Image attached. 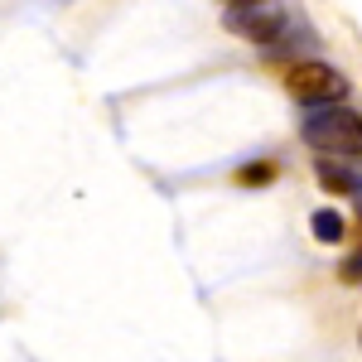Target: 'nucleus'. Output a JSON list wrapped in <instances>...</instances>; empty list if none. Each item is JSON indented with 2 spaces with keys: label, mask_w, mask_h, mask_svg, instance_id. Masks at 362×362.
I'll use <instances>...</instances> for the list:
<instances>
[{
  "label": "nucleus",
  "mask_w": 362,
  "mask_h": 362,
  "mask_svg": "<svg viewBox=\"0 0 362 362\" xmlns=\"http://www.w3.org/2000/svg\"><path fill=\"white\" fill-rule=\"evenodd\" d=\"M309 150L329 155V160H362V116L348 107H309L305 126H300Z\"/></svg>",
  "instance_id": "f257e3e1"
},
{
  "label": "nucleus",
  "mask_w": 362,
  "mask_h": 362,
  "mask_svg": "<svg viewBox=\"0 0 362 362\" xmlns=\"http://www.w3.org/2000/svg\"><path fill=\"white\" fill-rule=\"evenodd\" d=\"M285 92L305 107H334L348 97V78L329 63H290L285 68Z\"/></svg>",
  "instance_id": "f03ea898"
},
{
  "label": "nucleus",
  "mask_w": 362,
  "mask_h": 362,
  "mask_svg": "<svg viewBox=\"0 0 362 362\" xmlns=\"http://www.w3.org/2000/svg\"><path fill=\"white\" fill-rule=\"evenodd\" d=\"M223 25L232 29V34L251 39V44H280L290 20H285V10H276V5H261V0H237V5L223 15Z\"/></svg>",
  "instance_id": "7ed1b4c3"
},
{
  "label": "nucleus",
  "mask_w": 362,
  "mask_h": 362,
  "mask_svg": "<svg viewBox=\"0 0 362 362\" xmlns=\"http://www.w3.org/2000/svg\"><path fill=\"white\" fill-rule=\"evenodd\" d=\"M319 184H324V189H334V194H362V184L343 165H334V160H324V165H319Z\"/></svg>",
  "instance_id": "20e7f679"
},
{
  "label": "nucleus",
  "mask_w": 362,
  "mask_h": 362,
  "mask_svg": "<svg viewBox=\"0 0 362 362\" xmlns=\"http://www.w3.org/2000/svg\"><path fill=\"white\" fill-rule=\"evenodd\" d=\"M309 227H314L319 242H343V218H338L334 208H319V213L309 218Z\"/></svg>",
  "instance_id": "39448f33"
},
{
  "label": "nucleus",
  "mask_w": 362,
  "mask_h": 362,
  "mask_svg": "<svg viewBox=\"0 0 362 362\" xmlns=\"http://www.w3.org/2000/svg\"><path fill=\"white\" fill-rule=\"evenodd\" d=\"M276 179V165H247V169H237V184H271Z\"/></svg>",
  "instance_id": "423d86ee"
},
{
  "label": "nucleus",
  "mask_w": 362,
  "mask_h": 362,
  "mask_svg": "<svg viewBox=\"0 0 362 362\" xmlns=\"http://www.w3.org/2000/svg\"><path fill=\"white\" fill-rule=\"evenodd\" d=\"M358 343H362V334H358Z\"/></svg>",
  "instance_id": "0eeeda50"
}]
</instances>
